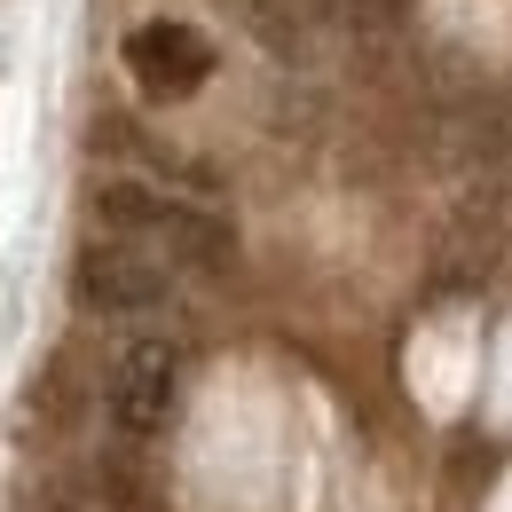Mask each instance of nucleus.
<instances>
[{"label": "nucleus", "instance_id": "1", "mask_svg": "<svg viewBox=\"0 0 512 512\" xmlns=\"http://www.w3.org/2000/svg\"><path fill=\"white\" fill-rule=\"evenodd\" d=\"M95 221L119 229V245H142L150 260H190V268H213L229 260V229L190 205V197H166V190H142V182H103L95 190Z\"/></svg>", "mask_w": 512, "mask_h": 512}, {"label": "nucleus", "instance_id": "2", "mask_svg": "<svg viewBox=\"0 0 512 512\" xmlns=\"http://www.w3.org/2000/svg\"><path fill=\"white\" fill-rule=\"evenodd\" d=\"M174 292V276H166V260H150L142 245H87V253L71 260V300L87 308V316H150L158 300Z\"/></svg>", "mask_w": 512, "mask_h": 512}, {"label": "nucleus", "instance_id": "3", "mask_svg": "<svg viewBox=\"0 0 512 512\" xmlns=\"http://www.w3.org/2000/svg\"><path fill=\"white\" fill-rule=\"evenodd\" d=\"M127 71H134L142 95L182 103V95H197L213 79V40L197 24H182V16H150V24L127 32Z\"/></svg>", "mask_w": 512, "mask_h": 512}, {"label": "nucleus", "instance_id": "4", "mask_svg": "<svg viewBox=\"0 0 512 512\" xmlns=\"http://www.w3.org/2000/svg\"><path fill=\"white\" fill-rule=\"evenodd\" d=\"M174 394H182V355L166 339H134L111 363V426L119 434H158L174 418Z\"/></svg>", "mask_w": 512, "mask_h": 512}, {"label": "nucleus", "instance_id": "5", "mask_svg": "<svg viewBox=\"0 0 512 512\" xmlns=\"http://www.w3.org/2000/svg\"><path fill=\"white\" fill-rule=\"evenodd\" d=\"M48 512H95V505H79V497H56V505H48Z\"/></svg>", "mask_w": 512, "mask_h": 512}]
</instances>
